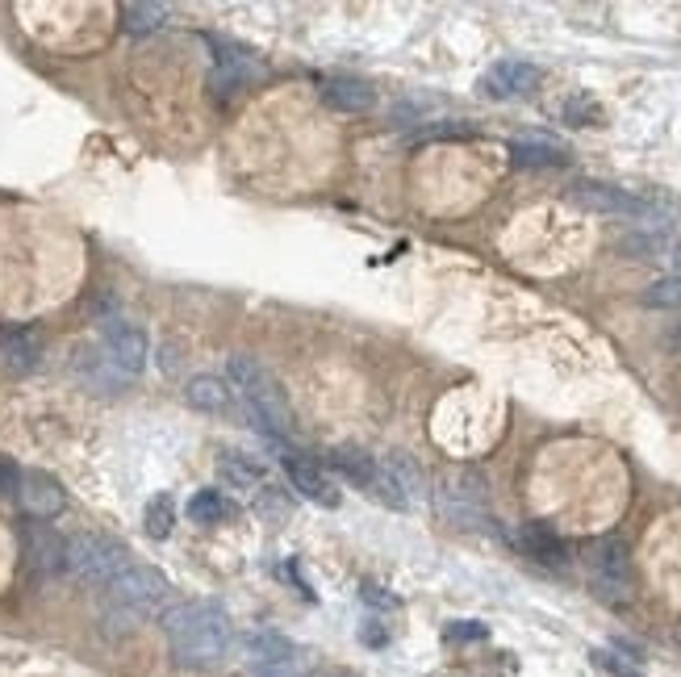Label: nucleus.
I'll return each mask as SVG.
<instances>
[{
    "mask_svg": "<svg viewBox=\"0 0 681 677\" xmlns=\"http://www.w3.org/2000/svg\"><path fill=\"white\" fill-rule=\"evenodd\" d=\"M172 661L180 669H218L234 652V623L218 602H180L163 611Z\"/></svg>",
    "mask_w": 681,
    "mask_h": 677,
    "instance_id": "1",
    "label": "nucleus"
},
{
    "mask_svg": "<svg viewBox=\"0 0 681 677\" xmlns=\"http://www.w3.org/2000/svg\"><path fill=\"white\" fill-rule=\"evenodd\" d=\"M226 381L247 402L251 427H260L264 435H289L293 431V406H289L285 389H280V381L272 377V368L264 360H255L251 352H234L226 360Z\"/></svg>",
    "mask_w": 681,
    "mask_h": 677,
    "instance_id": "2",
    "label": "nucleus"
},
{
    "mask_svg": "<svg viewBox=\"0 0 681 677\" xmlns=\"http://www.w3.org/2000/svg\"><path fill=\"white\" fill-rule=\"evenodd\" d=\"M134 565L130 560V548L109 540V535H76V540H67V573L84 586H113L117 577Z\"/></svg>",
    "mask_w": 681,
    "mask_h": 677,
    "instance_id": "3",
    "label": "nucleus"
},
{
    "mask_svg": "<svg viewBox=\"0 0 681 677\" xmlns=\"http://www.w3.org/2000/svg\"><path fill=\"white\" fill-rule=\"evenodd\" d=\"M234 648H239L251 677H305L310 673L305 652L280 632H247L234 640Z\"/></svg>",
    "mask_w": 681,
    "mask_h": 677,
    "instance_id": "4",
    "label": "nucleus"
},
{
    "mask_svg": "<svg viewBox=\"0 0 681 677\" xmlns=\"http://www.w3.org/2000/svg\"><path fill=\"white\" fill-rule=\"evenodd\" d=\"M585 565H590V586L602 602H627L631 598V548L619 535H602L585 552Z\"/></svg>",
    "mask_w": 681,
    "mask_h": 677,
    "instance_id": "5",
    "label": "nucleus"
},
{
    "mask_svg": "<svg viewBox=\"0 0 681 677\" xmlns=\"http://www.w3.org/2000/svg\"><path fill=\"white\" fill-rule=\"evenodd\" d=\"M109 598L122 602V606H130L134 615L151 619V615H159V611H168L172 581L163 577L159 569H151V565H130V569L109 586Z\"/></svg>",
    "mask_w": 681,
    "mask_h": 677,
    "instance_id": "6",
    "label": "nucleus"
},
{
    "mask_svg": "<svg viewBox=\"0 0 681 677\" xmlns=\"http://www.w3.org/2000/svg\"><path fill=\"white\" fill-rule=\"evenodd\" d=\"M101 347H105V356H109L117 368H122L130 381L147 368V356H151V343H147V335H143V326H134V322L122 318V314L101 318Z\"/></svg>",
    "mask_w": 681,
    "mask_h": 677,
    "instance_id": "7",
    "label": "nucleus"
},
{
    "mask_svg": "<svg viewBox=\"0 0 681 677\" xmlns=\"http://www.w3.org/2000/svg\"><path fill=\"white\" fill-rule=\"evenodd\" d=\"M539 80H544V72H539L535 63L502 59L477 80V88H481V97H489V101H519V97H531V92L539 88Z\"/></svg>",
    "mask_w": 681,
    "mask_h": 677,
    "instance_id": "8",
    "label": "nucleus"
},
{
    "mask_svg": "<svg viewBox=\"0 0 681 677\" xmlns=\"http://www.w3.org/2000/svg\"><path fill=\"white\" fill-rule=\"evenodd\" d=\"M72 377L92 393H122L130 385V377L105 356L101 343H76L72 347Z\"/></svg>",
    "mask_w": 681,
    "mask_h": 677,
    "instance_id": "9",
    "label": "nucleus"
},
{
    "mask_svg": "<svg viewBox=\"0 0 681 677\" xmlns=\"http://www.w3.org/2000/svg\"><path fill=\"white\" fill-rule=\"evenodd\" d=\"M573 201L594 209V214H615V218H648L652 214V201L619 189V184H598V180H581L573 189Z\"/></svg>",
    "mask_w": 681,
    "mask_h": 677,
    "instance_id": "10",
    "label": "nucleus"
},
{
    "mask_svg": "<svg viewBox=\"0 0 681 677\" xmlns=\"http://www.w3.org/2000/svg\"><path fill=\"white\" fill-rule=\"evenodd\" d=\"M17 502H21V510H26L30 519L46 523V519H59L67 510V489L51 473H21Z\"/></svg>",
    "mask_w": 681,
    "mask_h": 677,
    "instance_id": "11",
    "label": "nucleus"
},
{
    "mask_svg": "<svg viewBox=\"0 0 681 677\" xmlns=\"http://www.w3.org/2000/svg\"><path fill=\"white\" fill-rule=\"evenodd\" d=\"M285 477H289V485L297 489V494L305 498V502H314V506H322V510H335L339 502H343V494L335 489V481L326 477L314 460H305V456H285Z\"/></svg>",
    "mask_w": 681,
    "mask_h": 677,
    "instance_id": "12",
    "label": "nucleus"
},
{
    "mask_svg": "<svg viewBox=\"0 0 681 677\" xmlns=\"http://www.w3.org/2000/svg\"><path fill=\"white\" fill-rule=\"evenodd\" d=\"M255 72H260V67H255L251 55L230 51V46H226V55H218L214 72H209V97H214V101H234L239 92H247Z\"/></svg>",
    "mask_w": 681,
    "mask_h": 677,
    "instance_id": "13",
    "label": "nucleus"
},
{
    "mask_svg": "<svg viewBox=\"0 0 681 677\" xmlns=\"http://www.w3.org/2000/svg\"><path fill=\"white\" fill-rule=\"evenodd\" d=\"M184 402L201 414H234L239 402H234V389L226 377H214V372H197V377L184 381Z\"/></svg>",
    "mask_w": 681,
    "mask_h": 677,
    "instance_id": "14",
    "label": "nucleus"
},
{
    "mask_svg": "<svg viewBox=\"0 0 681 677\" xmlns=\"http://www.w3.org/2000/svg\"><path fill=\"white\" fill-rule=\"evenodd\" d=\"M322 101L339 109V113H368L377 109V88H372L368 80H356V76H331L318 84Z\"/></svg>",
    "mask_w": 681,
    "mask_h": 677,
    "instance_id": "15",
    "label": "nucleus"
},
{
    "mask_svg": "<svg viewBox=\"0 0 681 677\" xmlns=\"http://www.w3.org/2000/svg\"><path fill=\"white\" fill-rule=\"evenodd\" d=\"M514 544H519L531 560H539V565H548V569L569 565V544L560 540L556 527H548V523H523L519 535H514Z\"/></svg>",
    "mask_w": 681,
    "mask_h": 677,
    "instance_id": "16",
    "label": "nucleus"
},
{
    "mask_svg": "<svg viewBox=\"0 0 681 677\" xmlns=\"http://www.w3.org/2000/svg\"><path fill=\"white\" fill-rule=\"evenodd\" d=\"M26 560L34 573H63L67 569V540L51 527H30L26 535Z\"/></svg>",
    "mask_w": 681,
    "mask_h": 677,
    "instance_id": "17",
    "label": "nucleus"
},
{
    "mask_svg": "<svg viewBox=\"0 0 681 677\" xmlns=\"http://www.w3.org/2000/svg\"><path fill=\"white\" fill-rule=\"evenodd\" d=\"M510 163L514 168H560L569 163V151L556 143V138H514L510 143Z\"/></svg>",
    "mask_w": 681,
    "mask_h": 677,
    "instance_id": "18",
    "label": "nucleus"
},
{
    "mask_svg": "<svg viewBox=\"0 0 681 677\" xmlns=\"http://www.w3.org/2000/svg\"><path fill=\"white\" fill-rule=\"evenodd\" d=\"M218 477L230 489H260L268 481V464L247 456V452H222L218 456Z\"/></svg>",
    "mask_w": 681,
    "mask_h": 677,
    "instance_id": "19",
    "label": "nucleus"
},
{
    "mask_svg": "<svg viewBox=\"0 0 681 677\" xmlns=\"http://www.w3.org/2000/svg\"><path fill=\"white\" fill-rule=\"evenodd\" d=\"M435 502H460V506L485 510L489 485H485V477H481L477 469H456V473H448V481H443V489L435 494Z\"/></svg>",
    "mask_w": 681,
    "mask_h": 677,
    "instance_id": "20",
    "label": "nucleus"
},
{
    "mask_svg": "<svg viewBox=\"0 0 681 677\" xmlns=\"http://www.w3.org/2000/svg\"><path fill=\"white\" fill-rule=\"evenodd\" d=\"M331 469H335L343 481L368 489L372 477H377V460H372L364 448H356V443H339V448H331Z\"/></svg>",
    "mask_w": 681,
    "mask_h": 677,
    "instance_id": "21",
    "label": "nucleus"
},
{
    "mask_svg": "<svg viewBox=\"0 0 681 677\" xmlns=\"http://www.w3.org/2000/svg\"><path fill=\"white\" fill-rule=\"evenodd\" d=\"M381 469L397 481V489L406 494L410 506H414L422 494H427V473H422L418 464H414V456H406V452H389V456L381 460Z\"/></svg>",
    "mask_w": 681,
    "mask_h": 677,
    "instance_id": "22",
    "label": "nucleus"
},
{
    "mask_svg": "<svg viewBox=\"0 0 681 677\" xmlns=\"http://www.w3.org/2000/svg\"><path fill=\"white\" fill-rule=\"evenodd\" d=\"M184 510H189L193 523H201V527H218V523H226V519L234 515V502L222 494V489H197Z\"/></svg>",
    "mask_w": 681,
    "mask_h": 677,
    "instance_id": "23",
    "label": "nucleus"
},
{
    "mask_svg": "<svg viewBox=\"0 0 681 677\" xmlns=\"http://www.w3.org/2000/svg\"><path fill=\"white\" fill-rule=\"evenodd\" d=\"M619 251L631 255V260H656V255L673 251V239L665 230H631V235L619 239Z\"/></svg>",
    "mask_w": 681,
    "mask_h": 677,
    "instance_id": "24",
    "label": "nucleus"
},
{
    "mask_svg": "<svg viewBox=\"0 0 681 677\" xmlns=\"http://www.w3.org/2000/svg\"><path fill=\"white\" fill-rule=\"evenodd\" d=\"M163 21H168V9L163 5H126L122 9V26L130 34H155V30H163Z\"/></svg>",
    "mask_w": 681,
    "mask_h": 677,
    "instance_id": "25",
    "label": "nucleus"
},
{
    "mask_svg": "<svg viewBox=\"0 0 681 677\" xmlns=\"http://www.w3.org/2000/svg\"><path fill=\"white\" fill-rule=\"evenodd\" d=\"M143 527H147L151 540H168V535H172V527H176V506H172V498H168V494H159L155 502H147Z\"/></svg>",
    "mask_w": 681,
    "mask_h": 677,
    "instance_id": "26",
    "label": "nucleus"
},
{
    "mask_svg": "<svg viewBox=\"0 0 681 677\" xmlns=\"http://www.w3.org/2000/svg\"><path fill=\"white\" fill-rule=\"evenodd\" d=\"M640 301H644V306H652V310H681V276L652 280Z\"/></svg>",
    "mask_w": 681,
    "mask_h": 677,
    "instance_id": "27",
    "label": "nucleus"
},
{
    "mask_svg": "<svg viewBox=\"0 0 681 677\" xmlns=\"http://www.w3.org/2000/svg\"><path fill=\"white\" fill-rule=\"evenodd\" d=\"M138 623H143V615H134L130 606H122V602H113L109 598V606L101 611V627H105V636H134L138 632Z\"/></svg>",
    "mask_w": 681,
    "mask_h": 677,
    "instance_id": "28",
    "label": "nucleus"
},
{
    "mask_svg": "<svg viewBox=\"0 0 681 677\" xmlns=\"http://www.w3.org/2000/svg\"><path fill=\"white\" fill-rule=\"evenodd\" d=\"M560 118L569 126H602V105L594 97H585V92H577V97L560 105Z\"/></svg>",
    "mask_w": 681,
    "mask_h": 677,
    "instance_id": "29",
    "label": "nucleus"
},
{
    "mask_svg": "<svg viewBox=\"0 0 681 677\" xmlns=\"http://www.w3.org/2000/svg\"><path fill=\"white\" fill-rule=\"evenodd\" d=\"M590 657H594V665H598V669L615 673V677H640V669H636V665L623 661V657H615V652H606V648H594Z\"/></svg>",
    "mask_w": 681,
    "mask_h": 677,
    "instance_id": "30",
    "label": "nucleus"
},
{
    "mask_svg": "<svg viewBox=\"0 0 681 677\" xmlns=\"http://www.w3.org/2000/svg\"><path fill=\"white\" fill-rule=\"evenodd\" d=\"M443 636L456 640V644H464V640H485L489 627L477 623V619H456V623H448V632H443Z\"/></svg>",
    "mask_w": 681,
    "mask_h": 677,
    "instance_id": "31",
    "label": "nucleus"
},
{
    "mask_svg": "<svg viewBox=\"0 0 681 677\" xmlns=\"http://www.w3.org/2000/svg\"><path fill=\"white\" fill-rule=\"evenodd\" d=\"M364 602L368 606H377V611H393V606H397V598L389 594V590H381V586H372V581H364Z\"/></svg>",
    "mask_w": 681,
    "mask_h": 677,
    "instance_id": "32",
    "label": "nucleus"
},
{
    "mask_svg": "<svg viewBox=\"0 0 681 677\" xmlns=\"http://www.w3.org/2000/svg\"><path fill=\"white\" fill-rule=\"evenodd\" d=\"M17 485H21V473L0 460V498H17Z\"/></svg>",
    "mask_w": 681,
    "mask_h": 677,
    "instance_id": "33",
    "label": "nucleus"
},
{
    "mask_svg": "<svg viewBox=\"0 0 681 677\" xmlns=\"http://www.w3.org/2000/svg\"><path fill=\"white\" fill-rule=\"evenodd\" d=\"M360 636H364V644H368V648H385V644H389V632H385V627H381L377 619H368Z\"/></svg>",
    "mask_w": 681,
    "mask_h": 677,
    "instance_id": "34",
    "label": "nucleus"
}]
</instances>
